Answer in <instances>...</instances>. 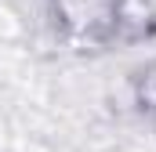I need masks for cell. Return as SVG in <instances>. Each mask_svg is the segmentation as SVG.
Masks as SVG:
<instances>
[{
    "mask_svg": "<svg viewBox=\"0 0 156 152\" xmlns=\"http://www.w3.org/2000/svg\"><path fill=\"white\" fill-rule=\"evenodd\" d=\"M138 102L145 109H156V69L142 73V80H138Z\"/></svg>",
    "mask_w": 156,
    "mask_h": 152,
    "instance_id": "cell-1",
    "label": "cell"
}]
</instances>
